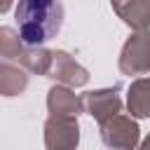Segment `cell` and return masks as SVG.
Here are the masks:
<instances>
[{
	"label": "cell",
	"instance_id": "1",
	"mask_svg": "<svg viewBox=\"0 0 150 150\" xmlns=\"http://www.w3.org/2000/svg\"><path fill=\"white\" fill-rule=\"evenodd\" d=\"M14 19L26 45H45L59 33L63 7L61 0H19Z\"/></svg>",
	"mask_w": 150,
	"mask_h": 150
}]
</instances>
